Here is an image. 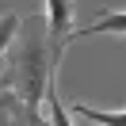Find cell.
Listing matches in <instances>:
<instances>
[{
	"mask_svg": "<svg viewBox=\"0 0 126 126\" xmlns=\"http://www.w3.org/2000/svg\"><path fill=\"white\" fill-rule=\"evenodd\" d=\"M19 27H23V23H19V16H16V12L0 16V57H4V50L12 46V38L19 34Z\"/></svg>",
	"mask_w": 126,
	"mask_h": 126,
	"instance_id": "cell-5",
	"label": "cell"
},
{
	"mask_svg": "<svg viewBox=\"0 0 126 126\" xmlns=\"http://www.w3.org/2000/svg\"><path fill=\"white\" fill-rule=\"evenodd\" d=\"M73 115L88 118V122H99V126H126V115H122V111H95V107H88V103H77Z\"/></svg>",
	"mask_w": 126,
	"mask_h": 126,
	"instance_id": "cell-3",
	"label": "cell"
},
{
	"mask_svg": "<svg viewBox=\"0 0 126 126\" xmlns=\"http://www.w3.org/2000/svg\"><path fill=\"white\" fill-rule=\"evenodd\" d=\"M46 31H50V42H54V54L61 57L65 38L73 31V4L69 0H46Z\"/></svg>",
	"mask_w": 126,
	"mask_h": 126,
	"instance_id": "cell-1",
	"label": "cell"
},
{
	"mask_svg": "<svg viewBox=\"0 0 126 126\" xmlns=\"http://www.w3.org/2000/svg\"><path fill=\"white\" fill-rule=\"evenodd\" d=\"M122 27H126V16H122V8H107L99 19H95L92 27H84V31H69V38H65V46L69 42H77V38H88V34H103V31H118L122 34Z\"/></svg>",
	"mask_w": 126,
	"mask_h": 126,
	"instance_id": "cell-2",
	"label": "cell"
},
{
	"mask_svg": "<svg viewBox=\"0 0 126 126\" xmlns=\"http://www.w3.org/2000/svg\"><path fill=\"white\" fill-rule=\"evenodd\" d=\"M42 99L50 103V126H73V122H69V111H65V103L57 99V77H54V80L46 84Z\"/></svg>",
	"mask_w": 126,
	"mask_h": 126,
	"instance_id": "cell-4",
	"label": "cell"
}]
</instances>
